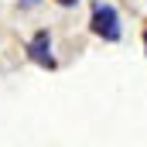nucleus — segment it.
<instances>
[{"instance_id": "obj_1", "label": "nucleus", "mask_w": 147, "mask_h": 147, "mask_svg": "<svg viewBox=\"0 0 147 147\" xmlns=\"http://www.w3.org/2000/svg\"><path fill=\"white\" fill-rule=\"evenodd\" d=\"M92 34L103 38V41H120L123 34V28H120V14H116V7L113 3H92Z\"/></svg>"}, {"instance_id": "obj_4", "label": "nucleus", "mask_w": 147, "mask_h": 147, "mask_svg": "<svg viewBox=\"0 0 147 147\" xmlns=\"http://www.w3.org/2000/svg\"><path fill=\"white\" fill-rule=\"evenodd\" d=\"M144 51H147V34H144Z\"/></svg>"}, {"instance_id": "obj_2", "label": "nucleus", "mask_w": 147, "mask_h": 147, "mask_svg": "<svg viewBox=\"0 0 147 147\" xmlns=\"http://www.w3.org/2000/svg\"><path fill=\"white\" fill-rule=\"evenodd\" d=\"M28 58L41 65V69H55V55H51V34L48 31H34L28 41Z\"/></svg>"}, {"instance_id": "obj_3", "label": "nucleus", "mask_w": 147, "mask_h": 147, "mask_svg": "<svg viewBox=\"0 0 147 147\" xmlns=\"http://www.w3.org/2000/svg\"><path fill=\"white\" fill-rule=\"evenodd\" d=\"M58 3H62V7H75L79 0H58Z\"/></svg>"}]
</instances>
